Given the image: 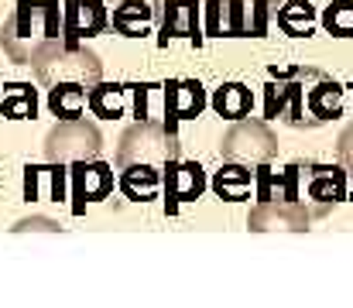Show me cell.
<instances>
[{
    "mask_svg": "<svg viewBox=\"0 0 353 308\" xmlns=\"http://www.w3.org/2000/svg\"><path fill=\"white\" fill-rule=\"evenodd\" d=\"M72 189H76V199L100 203V199H107L110 189H114V168L103 165V161H83V165H76V172H72Z\"/></svg>",
    "mask_w": 353,
    "mask_h": 308,
    "instance_id": "14",
    "label": "cell"
},
{
    "mask_svg": "<svg viewBox=\"0 0 353 308\" xmlns=\"http://www.w3.org/2000/svg\"><path fill=\"white\" fill-rule=\"evenodd\" d=\"M45 161L52 168L62 165H83V161H100L103 154V134L97 123L90 120H59L48 134H45V147H41Z\"/></svg>",
    "mask_w": 353,
    "mask_h": 308,
    "instance_id": "6",
    "label": "cell"
},
{
    "mask_svg": "<svg viewBox=\"0 0 353 308\" xmlns=\"http://www.w3.org/2000/svg\"><path fill=\"white\" fill-rule=\"evenodd\" d=\"M336 154H340V165L350 172V178H353V123L340 134V144H336Z\"/></svg>",
    "mask_w": 353,
    "mask_h": 308,
    "instance_id": "24",
    "label": "cell"
},
{
    "mask_svg": "<svg viewBox=\"0 0 353 308\" xmlns=\"http://www.w3.org/2000/svg\"><path fill=\"white\" fill-rule=\"evenodd\" d=\"M123 86L117 83H100L93 93H90V110L97 113V116H103V120H117L120 113H123Z\"/></svg>",
    "mask_w": 353,
    "mask_h": 308,
    "instance_id": "22",
    "label": "cell"
},
{
    "mask_svg": "<svg viewBox=\"0 0 353 308\" xmlns=\"http://www.w3.org/2000/svg\"><path fill=\"white\" fill-rule=\"evenodd\" d=\"M65 3V41L86 45V38L110 31L114 14L127 0H62Z\"/></svg>",
    "mask_w": 353,
    "mask_h": 308,
    "instance_id": "8",
    "label": "cell"
},
{
    "mask_svg": "<svg viewBox=\"0 0 353 308\" xmlns=\"http://www.w3.org/2000/svg\"><path fill=\"white\" fill-rule=\"evenodd\" d=\"M28 229H48V233H55L59 223H55V219H45V216H31V219H21V223L14 226V233H28Z\"/></svg>",
    "mask_w": 353,
    "mask_h": 308,
    "instance_id": "25",
    "label": "cell"
},
{
    "mask_svg": "<svg viewBox=\"0 0 353 308\" xmlns=\"http://www.w3.org/2000/svg\"><path fill=\"white\" fill-rule=\"evenodd\" d=\"M210 106L223 116V120H247L250 116V106H254V93L243 86V83H223L220 90H213Z\"/></svg>",
    "mask_w": 353,
    "mask_h": 308,
    "instance_id": "16",
    "label": "cell"
},
{
    "mask_svg": "<svg viewBox=\"0 0 353 308\" xmlns=\"http://www.w3.org/2000/svg\"><path fill=\"white\" fill-rule=\"evenodd\" d=\"M59 38H65V3L59 0H17L0 28L3 55L14 65H31L34 52Z\"/></svg>",
    "mask_w": 353,
    "mask_h": 308,
    "instance_id": "2",
    "label": "cell"
},
{
    "mask_svg": "<svg viewBox=\"0 0 353 308\" xmlns=\"http://www.w3.org/2000/svg\"><path fill=\"white\" fill-rule=\"evenodd\" d=\"M305 168V192L309 199H316L312 212L326 216L336 203L347 199V178L350 172L343 165H302Z\"/></svg>",
    "mask_w": 353,
    "mask_h": 308,
    "instance_id": "10",
    "label": "cell"
},
{
    "mask_svg": "<svg viewBox=\"0 0 353 308\" xmlns=\"http://www.w3.org/2000/svg\"><path fill=\"white\" fill-rule=\"evenodd\" d=\"M161 185H165V175L158 168H127V172H120V189L134 203H151Z\"/></svg>",
    "mask_w": 353,
    "mask_h": 308,
    "instance_id": "18",
    "label": "cell"
},
{
    "mask_svg": "<svg viewBox=\"0 0 353 308\" xmlns=\"http://www.w3.org/2000/svg\"><path fill=\"white\" fill-rule=\"evenodd\" d=\"M323 28L336 38H350L353 34V0H336L323 10Z\"/></svg>",
    "mask_w": 353,
    "mask_h": 308,
    "instance_id": "23",
    "label": "cell"
},
{
    "mask_svg": "<svg viewBox=\"0 0 353 308\" xmlns=\"http://www.w3.org/2000/svg\"><path fill=\"white\" fill-rule=\"evenodd\" d=\"M31 76L38 79V86L62 90V86H83V90H97L103 83V62L93 48L86 45H72L65 38L48 41L34 52L31 59Z\"/></svg>",
    "mask_w": 353,
    "mask_h": 308,
    "instance_id": "3",
    "label": "cell"
},
{
    "mask_svg": "<svg viewBox=\"0 0 353 308\" xmlns=\"http://www.w3.org/2000/svg\"><path fill=\"white\" fill-rule=\"evenodd\" d=\"M206 189V175L199 161H175L165 168V192L172 203H196Z\"/></svg>",
    "mask_w": 353,
    "mask_h": 308,
    "instance_id": "13",
    "label": "cell"
},
{
    "mask_svg": "<svg viewBox=\"0 0 353 308\" xmlns=\"http://www.w3.org/2000/svg\"><path fill=\"white\" fill-rule=\"evenodd\" d=\"M213 189H216V196H220V199H227V203H240V199H247V196H250V189H254V172H250V168H243V165H230V161H227V165L216 172Z\"/></svg>",
    "mask_w": 353,
    "mask_h": 308,
    "instance_id": "19",
    "label": "cell"
},
{
    "mask_svg": "<svg viewBox=\"0 0 353 308\" xmlns=\"http://www.w3.org/2000/svg\"><path fill=\"white\" fill-rule=\"evenodd\" d=\"M281 0H210L206 31L213 38H264Z\"/></svg>",
    "mask_w": 353,
    "mask_h": 308,
    "instance_id": "5",
    "label": "cell"
},
{
    "mask_svg": "<svg viewBox=\"0 0 353 308\" xmlns=\"http://www.w3.org/2000/svg\"><path fill=\"white\" fill-rule=\"evenodd\" d=\"M151 7H154L161 45H168L172 38L199 34V0H151Z\"/></svg>",
    "mask_w": 353,
    "mask_h": 308,
    "instance_id": "11",
    "label": "cell"
},
{
    "mask_svg": "<svg viewBox=\"0 0 353 308\" xmlns=\"http://www.w3.org/2000/svg\"><path fill=\"white\" fill-rule=\"evenodd\" d=\"M220 154L230 165L243 168H264L278 158V137L268 127V120H236L234 127L220 137Z\"/></svg>",
    "mask_w": 353,
    "mask_h": 308,
    "instance_id": "7",
    "label": "cell"
},
{
    "mask_svg": "<svg viewBox=\"0 0 353 308\" xmlns=\"http://www.w3.org/2000/svg\"><path fill=\"white\" fill-rule=\"evenodd\" d=\"M165 93V120L175 123V120H196L206 106V90L199 79H172L161 86Z\"/></svg>",
    "mask_w": 353,
    "mask_h": 308,
    "instance_id": "12",
    "label": "cell"
},
{
    "mask_svg": "<svg viewBox=\"0 0 353 308\" xmlns=\"http://www.w3.org/2000/svg\"><path fill=\"white\" fill-rule=\"evenodd\" d=\"M0 110H3V116H10V120H34L38 96H34L31 83H10V86L3 90Z\"/></svg>",
    "mask_w": 353,
    "mask_h": 308,
    "instance_id": "20",
    "label": "cell"
},
{
    "mask_svg": "<svg viewBox=\"0 0 353 308\" xmlns=\"http://www.w3.org/2000/svg\"><path fill=\"white\" fill-rule=\"evenodd\" d=\"M312 209L305 203H285V199H271V203H257L247 216V229L250 233H305L312 223Z\"/></svg>",
    "mask_w": 353,
    "mask_h": 308,
    "instance_id": "9",
    "label": "cell"
},
{
    "mask_svg": "<svg viewBox=\"0 0 353 308\" xmlns=\"http://www.w3.org/2000/svg\"><path fill=\"white\" fill-rule=\"evenodd\" d=\"M151 24H154V7L144 0H127L114 14L110 31L120 38H144V34H151Z\"/></svg>",
    "mask_w": 353,
    "mask_h": 308,
    "instance_id": "15",
    "label": "cell"
},
{
    "mask_svg": "<svg viewBox=\"0 0 353 308\" xmlns=\"http://www.w3.org/2000/svg\"><path fill=\"white\" fill-rule=\"evenodd\" d=\"M93 90H83V86H62V90H52L48 93V110L59 116V120H83V110L90 103Z\"/></svg>",
    "mask_w": 353,
    "mask_h": 308,
    "instance_id": "21",
    "label": "cell"
},
{
    "mask_svg": "<svg viewBox=\"0 0 353 308\" xmlns=\"http://www.w3.org/2000/svg\"><path fill=\"white\" fill-rule=\"evenodd\" d=\"M343 116V86L316 65H274L264 86V120H285L295 130H316Z\"/></svg>",
    "mask_w": 353,
    "mask_h": 308,
    "instance_id": "1",
    "label": "cell"
},
{
    "mask_svg": "<svg viewBox=\"0 0 353 308\" xmlns=\"http://www.w3.org/2000/svg\"><path fill=\"white\" fill-rule=\"evenodd\" d=\"M182 161V141L175 134V123L168 120H137L120 134L117 144V168H158Z\"/></svg>",
    "mask_w": 353,
    "mask_h": 308,
    "instance_id": "4",
    "label": "cell"
},
{
    "mask_svg": "<svg viewBox=\"0 0 353 308\" xmlns=\"http://www.w3.org/2000/svg\"><path fill=\"white\" fill-rule=\"evenodd\" d=\"M278 28L288 34V38H309L316 31V7L309 0H292V3H281L278 10Z\"/></svg>",
    "mask_w": 353,
    "mask_h": 308,
    "instance_id": "17",
    "label": "cell"
}]
</instances>
